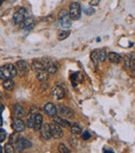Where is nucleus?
<instances>
[{
  "mask_svg": "<svg viewBox=\"0 0 135 153\" xmlns=\"http://www.w3.org/2000/svg\"><path fill=\"white\" fill-rule=\"evenodd\" d=\"M48 72L46 70L40 71V72H36V78L38 79L42 82H46L47 79H48Z\"/></svg>",
  "mask_w": 135,
  "mask_h": 153,
  "instance_id": "21",
  "label": "nucleus"
},
{
  "mask_svg": "<svg viewBox=\"0 0 135 153\" xmlns=\"http://www.w3.org/2000/svg\"><path fill=\"white\" fill-rule=\"evenodd\" d=\"M70 130H71V132H72V134H74V135H78L82 133V129H81L80 125H79L78 123H73V124H71Z\"/></svg>",
  "mask_w": 135,
  "mask_h": 153,
  "instance_id": "20",
  "label": "nucleus"
},
{
  "mask_svg": "<svg viewBox=\"0 0 135 153\" xmlns=\"http://www.w3.org/2000/svg\"><path fill=\"white\" fill-rule=\"evenodd\" d=\"M57 70H58V67H57V64L54 62L51 61L49 62L48 65H47L46 67V71L48 72V74H55V73L57 72Z\"/></svg>",
  "mask_w": 135,
  "mask_h": 153,
  "instance_id": "18",
  "label": "nucleus"
},
{
  "mask_svg": "<svg viewBox=\"0 0 135 153\" xmlns=\"http://www.w3.org/2000/svg\"><path fill=\"white\" fill-rule=\"evenodd\" d=\"M16 66H17V71H18L21 75H25L28 73V62L26 61H24V59L18 61Z\"/></svg>",
  "mask_w": 135,
  "mask_h": 153,
  "instance_id": "11",
  "label": "nucleus"
},
{
  "mask_svg": "<svg viewBox=\"0 0 135 153\" xmlns=\"http://www.w3.org/2000/svg\"><path fill=\"white\" fill-rule=\"evenodd\" d=\"M27 18V10L24 7H20L14 15L12 18V23L14 25H20L25 19Z\"/></svg>",
  "mask_w": 135,
  "mask_h": 153,
  "instance_id": "4",
  "label": "nucleus"
},
{
  "mask_svg": "<svg viewBox=\"0 0 135 153\" xmlns=\"http://www.w3.org/2000/svg\"><path fill=\"white\" fill-rule=\"evenodd\" d=\"M100 3V0H91L89 1V5L91 6H96Z\"/></svg>",
  "mask_w": 135,
  "mask_h": 153,
  "instance_id": "33",
  "label": "nucleus"
},
{
  "mask_svg": "<svg viewBox=\"0 0 135 153\" xmlns=\"http://www.w3.org/2000/svg\"><path fill=\"white\" fill-rule=\"evenodd\" d=\"M51 127V133H52V137L54 139H60L63 135V131L61 129V126L56 123H53V124H50Z\"/></svg>",
  "mask_w": 135,
  "mask_h": 153,
  "instance_id": "10",
  "label": "nucleus"
},
{
  "mask_svg": "<svg viewBox=\"0 0 135 153\" xmlns=\"http://www.w3.org/2000/svg\"><path fill=\"white\" fill-rule=\"evenodd\" d=\"M58 151L61 152V153H69L70 152V150L67 148V146L65 145V144H59L58 146Z\"/></svg>",
  "mask_w": 135,
  "mask_h": 153,
  "instance_id": "27",
  "label": "nucleus"
},
{
  "mask_svg": "<svg viewBox=\"0 0 135 153\" xmlns=\"http://www.w3.org/2000/svg\"><path fill=\"white\" fill-rule=\"evenodd\" d=\"M125 68L127 69V70L131 68V59H130V56L125 57Z\"/></svg>",
  "mask_w": 135,
  "mask_h": 153,
  "instance_id": "32",
  "label": "nucleus"
},
{
  "mask_svg": "<svg viewBox=\"0 0 135 153\" xmlns=\"http://www.w3.org/2000/svg\"><path fill=\"white\" fill-rule=\"evenodd\" d=\"M67 16H69V12H68L67 10H60V12H59V14H58L59 20H60V19H63V18H65V17H67Z\"/></svg>",
  "mask_w": 135,
  "mask_h": 153,
  "instance_id": "31",
  "label": "nucleus"
},
{
  "mask_svg": "<svg viewBox=\"0 0 135 153\" xmlns=\"http://www.w3.org/2000/svg\"><path fill=\"white\" fill-rule=\"evenodd\" d=\"M108 59L110 61V62L112 64H120L122 61V57L119 53L117 52H110L108 54Z\"/></svg>",
  "mask_w": 135,
  "mask_h": 153,
  "instance_id": "19",
  "label": "nucleus"
},
{
  "mask_svg": "<svg viewBox=\"0 0 135 153\" xmlns=\"http://www.w3.org/2000/svg\"><path fill=\"white\" fill-rule=\"evenodd\" d=\"M1 111H2V109H0V126H2V123H3V120H2V117H1Z\"/></svg>",
  "mask_w": 135,
  "mask_h": 153,
  "instance_id": "36",
  "label": "nucleus"
},
{
  "mask_svg": "<svg viewBox=\"0 0 135 153\" xmlns=\"http://www.w3.org/2000/svg\"><path fill=\"white\" fill-rule=\"evenodd\" d=\"M41 131V137L44 140H50L52 137V133H51V127L50 123H45L43 124L42 128L40 129Z\"/></svg>",
  "mask_w": 135,
  "mask_h": 153,
  "instance_id": "8",
  "label": "nucleus"
},
{
  "mask_svg": "<svg viewBox=\"0 0 135 153\" xmlns=\"http://www.w3.org/2000/svg\"><path fill=\"white\" fill-rule=\"evenodd\" d=\"M43 126V116L41 114H36L35 115V120H34V126L33 129L35 131H38Z\"/></svg>",
  "mask_w": 135,
  "mask_h": 153,
  "instance_id": "17",
  "label": "nucleus"
},
{
  "mask_svg": "<svg viewBox=\"0 0 135 153\" xmlns=\"http://www.w3.org/2000/svg\"><path fill=\"white\" fill-rule=\"evenodd\" d=\"M30 113L38 114V106H31V108H30Z\"/></svg>",
  "mask_w": 135,
  "mask_h": 153,
  "instance_id": "34",
  "label": "nucleus"
},
{
  "mask_svg": "<svg viewBox=\"0 0 135 153\" xmlns=\"http://www.w3.org/2000/svg\"><path fill=\"white\" fill-rule=\"evenodd\" d=\"M69 36H70V31H69V30H63V31H59L57 38H58L59 41H63V40H66Z\"/></svg>",
  "mask_w": 135,
  "mask_h": 153,
  "instance_id": "25",
  "label": "nucleus"
},
{
  "mask_svg": "<svg viewBox=\"0 0 135 153\" xmlns=\"http://www.w3.org/2000/svg\"><path fill=\"white\" fill-rule=\"evenodd\" d=\"M44 111L49 116V117H54L55 115L57 114V107L53 104L52 102H48L44 107Z\"/></svg>",
  "mask_w": 135,
  "mask_h": 153,
  "instance_id": "13",
  "label": "nucleus"
},
{
  "mask_svg": "<svg viewBox=\"0 0 135 153\" xmlns=\"http://www.w3.org/2000/svg\"><path fill=\"white\" fill-rule=\"evenodd\" d=\"M12 127L14 129L15 132H23L25 130V123L21 120V118H14L13 119V124H12Z\"/></svg>",
  "mask_w": 135,
  "mask_h": 153,
  "instance_id": "7",
  "label": "nucleus"
},
{
  "mask_svg": "<svg viewBox=\"0 0 135 153\" xmlns=\"http://www.w3.org/2000/svg\"><path fill=\"white\" fill-rule=\"evenodd\" d=\"M4 1H5V0H0V6L2 5V3H3Z\"/></svg>",
  "mask_w": 135,
  "mask_h": 153,
  "instance_id": "38",
  "label": "nucleus"
},
{
  "mask_svg": "<svg viewBox=\"0 0 135 153\" xmlns=\"http://www.w3.org/2000/svg\"><path fill=\"white\" fill-rule=\"evenodd\" d=\"M2 85H3V88L5 90L12 91L15 88V82L13 79H5V80H3V82H2Z\"/></svg>",
  "mask_w": 135,
  "mask_h": 153,
  "instance_id": "22",
  "label": "nucleus"
},
{
  "mask_svg": "<svg viewBox=\"0 0 135 153\" xmlns=\"http://www.w3.org/2000/svg\"><path fill=\"white\" fill-rule=\"evenodd\" d=\"M131 68H132V71H133V76L135 77V64L131 65Z\"/></svg>",
  "mask_w": 135,
  "mask_h": 153,
  "instance_id": "35",
  "label": "nucleus"
},
{
  "mask_svg": "<svg viewBox=\"0 0 135 153\" xmlns=\"http://www.w3.org/2000/svg\"><path fill=\"white\" fill-rule=\"evenodd\" d=\"M104 152H105V153H108V152H111V153H112L113 151H112V150H106V149H105V150H104Z\"/></svg>",
  "mask_w": 135,
  "mask_h": 153,
  "instance_id": "37",
  "label": "nucleus"
},
{
  "mask_svg": "<svg viewBox=\"0 0 135 153\" xmlns=\"http://www.w3.org/2000/svg\"><path fill=\"white\" fill-rule=\"evenodd\" d=\"M31 70L33 72H40V71L46 70V65L44 64V62L41 59V61H33L31 64Z\"/></svg>",
  "mask_w": 135,
  "mask_h": 153,
  "instance_id": "14",
  "label": "nucleus"
},
{
  "mask_svg": "<svg viewBox=\"0 0 135 153\" xmlns=\"http://www.w3.org/2000/svg\"><path fill=\"white\" fill-rule=\"evenodd\" d=\"M35 115H36V114L29 113L28 117H27V121H26V125H27V127H28V128H33L34 120H35Z\"/></svg>",
  "mask_w": 135,
  "mask_h": 153,
  "instance_id": "23",
  "label": "nucleus"
},
{
  "mask_svg": "<svg viewBox=\"0 0 135 153\" xmlns=\"http://www.w3.org/2000/svg\"><path fill=\"white\" fill-rule=\"evenodd\" d=\"M1 152H2V147L0 146V153H1Z\"/></svg>",
  "mask_w": 135,
  "mask_h": 153,
  "instance_id": "39",
  "label": "nucleus"
},
{
  "mask_svg": "<svg viewBox=\"0 0 135 153\" xmlns=\"http://www.w3.org/2000/svg\"><path fill=\"white\" fill-rule=\"evenodd\" d=\"M5 139H6V131L1 128L0 129V143L5 141Z\"/></svg>",
  "mask_w": 135,
  "mask_h": 153,
  "instance_id": "29",
  "label": "nucleus"
},
{
  "mask_svg": "<svg viewBox=\"0 0 135 153\" xmlns=\"http://www.w3.org/2000/svg\"><path fill=\"white\" fill-rule=\"evenodd\" d=\"M65 94H66V91L61 85H56L52 91V96L55 100H60V99H63V97H65Z\"/></svg>",
  "mask_w": 135,
  "mask_h": 153,
  "instance_id": "12",
  "label": "nucleus"
},
{
  "mask_svg": "<svg viewBox=\"0 0 135 153\" xmlns=\"http://www.w3.org/2000/svg\"><path fill=\"white\" fill-rule=\"evenodd\" d=\"M69 143H70L73 147H76V146H77V144H78V143H77V139L74 137V134H73L72 137H69Z\"/></svg>",
  "mask_w": 135,
  "mask_h": 153,
  "instance_id": "28",
  "label": "nucleus"
},
{
  "mask_svg": "<svg viewBox=\"0 0 135 153\" xmlns=\"http://www.w3.org/2000/svg\"><path fill=\"white\" fill-rule=\"evenodd\" d=\"M81 137H82V139L84 140V141H87V140H89L91 137V133L89 132V131H83L82 133H81Z\"/></svg>",
  "mask_w": 135,
  "mask_h": 153,
  "instance_id": "30",
  "label": "nucleus"
},
{
  "mask_svg": "<svg viewBox=\"0 0 135 153\" xmlns=\"http://www.w3.org/2000/svg\"><path fill=\"white\" fill-rule=\"evenodd\" d=\"M10 143L14 146L15 151L17 152H22L23 150L28 149L32 146V144L24 137H21L19 135L18 132H15L10 135Z\"/></svg>",
  "mask_w": 135,
  "mask_h": 153,
  "instance_id": "1",
  "label": "nucleus"
},
{
  "mask_svg": "<svg viewBox=\"0 0 135 153\" xmlns=\"http://www.w3.org/2000/svg\"><path fill=\"white\" fill-rule=\"evenodd\" d=\"M106 57V51L104 49H96V50L91 51V59L95 64L105 62Z\"/></svg>",
  "mask_w": 135,
  "mask_h": 153,
  "instance_id": "5",
  "label": "nucleus"
},
{
  "mask_svg": "<svg viewBox=\"0 0 135 153\" xmlns=\"http://www.w3.org/2000/svg\"><path fill=\"white\" fill-rule=\"evenodd\" d=\"M14 151H15V149H14V146H13L12 143H8L4 146V152L5 153H13Z\"/></svg>",
  "mask_w": 135,
  "mask_h": 153,
  "instance_id": "26",
  "label": "nucleus"
},
{
  "mask_svg": "<svg viewBox=\"0 0 135 153\" xmlns=\"http://www.w3.org/2000/svg\"><path fill=\"white\" fill-rule=\"evenodd\" d=\"M57 113L60 117L65 118V119H72L74 118V113L73 111L68 106H65V105H59L58 108H57Z\"/></svg>",
  "mask_w": 135,
  "mask_h": 153,
  "instance_id": "6",
  "label": "nucleus"
},
{
  "mask_svg": "<svg viewBox=\"0 0 135 153\" xmlns=\"http://www.w3.org/2000/svg\"><path fill=\"white\" fill-rule=\"evenodd\" d=\"M60 23H61V26H63V28H69V27L71 26L70 16H67V17H65V18L60 19Z\"/></svg>",
  "mask_w": 135,
  "mask_h": 153,
  "instance_id": "24",
  "label": "nucleus"
},
{
  "mask_svg": "<svg viewBox=\"0 0 135 153\" xmlns=\"http://www.w3.org/2000/svg\"><path fill=\"white\" fill-rule=\"evenodd\" d=\"M18 71L17 67L13 64H7L4 66L0 67V79L5 80V79H13L17 76Z\"/></svg>",
  "mask_w": 135,
  "mask_h": 153,
  "instance_id": "2",
  "label": "nucleus"
},
{
  "mask_svg": "<svg viewBox=\"0 0 135 153\" xmlns=\"http://www.w3.org/2000/svg\"><path fill=\"white\" fill-rule=\"evenodd\" d=\"M34 24H35V22H34V18H32V17H27V18L20 24V29L29 31L30 29L33 28Z\"/></svg>",
  "mask_w": 135,
  "mask_h": 153,
  "instance_id": "9",
  "label": "nucleus"
},
{
  "mask_svg": "<svg viewBox=\"0 0 135 153\" xmlns=\"http://www.w3.org/2000/svg\"><path fill=\"white\" fill-rule=\"evenodd\" d=\"M52 121L54 123H56V124L60 125L61 127H70L71 126V123L68 121V119H65V118L60 117V116H58V117L54 116V117H52Z\"/></svg>",
  "mask_w": 135,
  "mask_h": 153,
  "instance_id": "15",
  "label": "nucleus"
},
{
  "mask_svg": "<svg viewBox=\"0 0 135 153\" xmlns=\"http://www.w3.org/2000/svg\"><path fill=\"white\" fill-rule=\"evenodd\" d=\"M14 115L16 116V118H23V117H25V109L23 108L21 105L15 104L14 105Z\"/></svg>",
  "mask_w": 135,
  "mask_h": 153,
  "instance_id": "16",
  "label": "nucleus"
},
{
  "mask_svg": "<svg viewBox=\"0 0 135 153\" xmlns=\"http://www.w3.org/2000/svg\"><path fill=\"white\" fill-rule=\"evenodd\" d=\"M81 10H82V8L78 2H72L70 4V7H69V16H70L71 20H79L81 17Z\"/></svg>",
  "mask_w": 135,
  "mask_h": 153,
  "instance_id": "3",
  "label": "nucleus"
}]
</instances>
